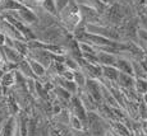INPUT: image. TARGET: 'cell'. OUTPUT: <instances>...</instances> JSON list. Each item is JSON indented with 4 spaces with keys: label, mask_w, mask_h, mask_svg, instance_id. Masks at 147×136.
Instances as JSON below:
<instances>
[{
    "label": "cell",
    "mask_w": 147,
    "mask_h": 136,
    "mask_svg": "<svg viewBox=\"0 0 147 136\" xmlns=\"http://www.w3.org/2000/svg\"><path fill=\"white\" fill-rule=\"evenodd\" d=\"M58 21L59 24L67 31L69 35H72L74 32V29L82 23L80 9H78V4L72 0L70 3H68L67 7H64L63 9L58 14Z\"/></svg>",
    "instance_id": "cell-1"
},
{
    "label": "cell",
    "mask_w": 147,
    "mask_h": 136,
    "mask_svg": "<svg viewBox=\"0 0 147 136\" xmlns=\"http://www.w3.org/2000/svg\"><path fill=\"white\" fill-rule=\"evenodd\" d=\"M78 9H80L81 14V19L83 24H94V25H104L102 23V18H101V14L95 10L90 5H78Z\"/></svg>",
    "instance_id": "cell-2"
},
{
    "label": "cell",
    "mask_w": 147,
    "mask_h": 136,
    "mask_svg": "<svg viewBox=\"0 0 147 136\" xmlns=\"http://www.w3.org/2000/svg\"><path fill=\"white\" fill-rule=\"evenodd\" d=\"M68 111H69L70 115L76 116V117L78 118V120H81L83 125L86 126V121H87V111L84 109L83 104H82V102L80 101V98H78V95H72V98H70L69 101V104H68Z\"/></svg>",
    "instance_id": "cell-3"
},
{
    "label": "cell",
    "mask_w": 147,
    "mask_h": 136,
    "mask_svg": "<svg viewBox=\"0 0 147 136\" xmlns=\"http://www.w3.org/2000/svg\"><path fill=\"white\" fill-rule=\"evenodd\" d=\"M119 78V70L115 66H101V79L117 85Z\"/></svg>",
    "instance_id": "cell-4"
},
{
    "label": "cell",
    "mask_w": 147,
    "mask_h": 136,
    "mask_svg": "<svg viewBox=\"0 0 147 136\" xmlns=\"http://www.w3.org/2000/svg\"><path fill=\"white\" fill-rule=\"evenodd\" d=\"M96 59H97V62L100 66H115L118 55L110 52H104V51H97Z\"/></svg>",
    "instance_id": "cell-5"
},
{
    "label": "cell",
    "mask_w": 147,
    "mask_h": 136,
    "mask_svg": "<svg viewBox=\"0 0 147 136\" xmlns=\"http://www.w3.org/2000/svg\"><path fill=\"white\" fill-rule=\"evenodd\" d=\"M115 67L119 70V73H123V74H128V75L133 76V73H132V60L131 59L124 57V56H118Z\"/></svg>",
    "instance_id": "cell-6"
},
{
    "label": "cell",
    "mask_w": 147,
    "mask_h": 136,
    "mask_svg": "<svg viewBox=\"0 0 147 136\" xmlns=\"http://www.w3.org/2000/svg\"><path fill=\"white\" fill-rule=\"evenodd\" d=\"M117 85L120 88V89H133L134 87V78L132 75L128 74H123V73H119V78H118Z\"/></svg>",
    "instance_id": "cell-7"
},
{
    "label": "cell",
    "mask_w": 147,
    "mask_h": 136,
    "mask_svg": "<svg viewBox=\"0 0 147 136\" xmlns=\"http://www.w3.org/2000/svg\"><path fill=\"white\" fill-rule=\"evenodd\" d=\"M26 59H27L28 64H30L31 70H32V73H33V75H35V78H36V79H37V78H44V76H46V75H47L46 69H45V67L42 66L41 64H38V62L31 60V59H28V57H26Z\"/></svg>",
    "instance_id": "cell-8"
},
{
    "label": "cell",
    "mask_w": 147,
    "mask_h": 136,
    "mask_svg": "<svg viewBox=\"0 0 147 136\" xmlns=\"http://www.w3.org/2000/svg\"><path fill=\"white\" fill-rule=\"evenodd\" d=\"M136 43L142 49V51L145 50V47L147 46V29L137 27V31H136Z\"/></svg>",
    "instance_id": "cell-9"
},
{
    "label": "cell",
    "mask_w": 147,
    "mask_h": 136,
    "mask_svg": "<svg viewBox=\"0 0 147 136\" xmlns=\"http://www.w3.org/2000/svg\"><path fill=\"white\" fill-rule=\"evenodd\" d=\"M40 8L44 12H46L47 14H50V15L55 17V18H58V9H56V4H55V0H45L44 3L40 5Z\"/></svg>",
    "instance_id": "cell-10"
},
{
    "label": "cell",
    "mask_w": 147,
    "mask_h": 136,
    "mask_svg": "<svg viewBox=\"0 0 147 136\" xmlns=\"http://www.w3.org/2000/svg\"><path fill=\"white\" fill-rule=\"evenodd\" d=\"M73 81H74V84L77 85L78 89H83L84 85H86L87 76L81 70H76V71H73Z\"/></svg>",
    "instance_id": "cell-11"
},
{
    "label": "cell",
    "mask_w": 147,
    "mask_h": 136,
    "mask_svg": "<svg viewBox=\"0 0 147 136\" xmlns=\"http://www.w3.org/2000/svg\"><path fill=\"white\" fill-rule=\"evenodd\" d=\"M1 87H12L16 84V71H8L5 74H3V76L0 78Z\"/></svg>",
    "instance_id": "cell-12"
},
{
    "label": "cell",
    "mask_w": 147,
    "mask_h": 136,
    "mask_svg": "<svg viewBox=\"0 0 147 136\" xmlns=\"http://www.w3.org/2000/svg\"><path fill=\"white\" fill-rule=\"evenodd\" d=\"M134 92L138 95H143L147 92V79H134Z\"/></svg>",
    "instance_id": "cell-13"
},
{
    "label": "cell",
    "mask_w": 147,
    "mask_h": 136,
    "mask_svg": "<svg viewBox=\"0 0 147 136\" xmlns=\"http://www.w3.org/2000/svg\"><path fill=\"white\" fill-rule=\"evenodd\" d=\"M14 130H16V120L10 117L3 126V136H14Z\"/></svg>",
    "instance_id": "cell-14"
},
{
    "label": "cell",
    "mask_w": 147,
    "mask_h": 136,
    "mask_svg": "<svg viewBox=\"0 0 147 136\" xmlns=\"http://www.w3.org/2000/svg\"><path fill=\"white\" fill-rule=\"evenodd\" d=\"M132 5L133 8H142V7H146L145 4V0H131Z\"/></svg>",
    "instance_id": "cell-15"
},
{
    "label": "cell",
    "mask_w": 147,
    "mask_h": 136,
    "mask_svg": "<svg viewBox=\"0 0 147 136\" xmlns=\"http://www.w3.org/2000/svg\"><path fill=\"white\" fill-rule=\"evenodd\" d=\"M138 62H140V65L142 66V69L145 70V73L147 74V57H146V56H143L142 59H140V60H138Z\"/></svg>",
    "instance_id": "cell-16"
},
{
    "label": "cell",
    "mask_w": 147,
    "mask_h": 136,
    "mask_svg": "<svg viewBox=\"0 0 147 136\" xmlns=\"http://www.w3.org/2000/svg\"><path fill=\"white\" fill-rule=\"evenodd\" d=\"M101 3H102L104 5H106V7H109V5H111V4H114V3H117L118 0H100Z\"/></svg>",
    "instance_id": "cell-17"
},
{
    "label": "cell",
    "mask_w": 147,
    "mask_h": 136,
    "mask_svg": "<svg viewBox=\"0 0 147 136\" xmlns=\"http://www.w3.org/2000/svg\"><path fill=\"white\" fill-rule=\"evenodd\" d=\"M141 99H142V103L147 106V92H146L143 95H141Z\"/></svg>",
    "instance_id": "cell-18"
},
{
    "label": "cell",
    "mask_w": 147,
    "mask_h": 136,
    "mask_svg": "<svg viewBox=\"0 0 147 136\" xmlns=\"http://www.w3.org/2000/svg\"><path fill=\"white\" fill-rule=\"evenodd\" d=\"M33 1H35V4L37 5V7H40V5L42 4V3L45 1V0H33Z\"/></svg>",
    "instance_id": "cell-19"
},
{
    "label": "cell",
    "mask_w": 147,
    "mask_h": 136,
    "mask_svg": "<svg viewBox=\"0 0 147 136\" xmlns=\"http://www.w3.org/2000/svg\"><path fill=\"white\" fill-rule=\"evenodd\" d=\"M104 136H115L114 134H113V132L111 131H110V130H107V131L105 132V135H104Z\"/></svg>",
    "instance_id": "cell-20"
},
{
    "label": "cell",
    "mask_w": 147,
    "mask_h": 136,
    "mask_svg": "<svg viewBox=\"0 0 147 136\" xmlns=\"http://www.w3.org/2000/svg\"><path fill=\"white\" fill-rule=\"evenodd\" d=\"M143 53H145V56H146V57H147V46L145 47V50H143Z\"/></svg>",
    "instance_id": "cell-21"
},
{
    "label": "cell",
    "mask_w": 147,
    "mask_h": 136,
    "mask_svg": "<svg viewBox=\"0 0 147 136\" xmlns=\"http://www.w3.org/2000/svg\"><path fill=\"white\" fill-rule=\"evenodd\" d=\"M1 122H3V118H1V117H0V123H1Z\"/></svg>",
    "instance_id": "cell-22"
},
{
    "label": "cell",
    "mask_w": 147,
    "mask_h": 136,
    "mask_svg": "<svg viewBox=\"0 0 147 136\" xmlns=\"http://www.w3.org/2000/svg\"><path fill=\"white\" fill-rule=\"evenodd\" d=\"M145 4H146V7H147V0H145Z\"/></svg>",
    "instance_id": "cell-23"
},
{
    "label": "cell",
    "mask_w": 147,
    "mask_h": 136,
    "mask_svg": "<svg viewBox=\"0 0 147 136\" xmlns=\"http://www.w3.org/2000/svg\"><path fill=\"white\" fill-rule=\"evenodd\" d=\"M146 13H147V7H146Z\"/></svg>",
    "instance_id": "cell-24"
},
{
    "label": "cell",
    "mask_w": 147,
    "mask_h": 136,
    "mask_svg": "<svg viewBox=\"0 0 147 136\" xmlns=\"http://www.w3.org/2000/svg\"><path fill=\"white\" fill-rule=\"evenodd\" d=\"M0 1H1V0H0Z\"/></svg>",
    "instance_id": "cell-25"
}]
</instances>
